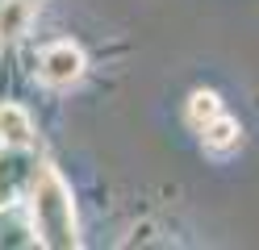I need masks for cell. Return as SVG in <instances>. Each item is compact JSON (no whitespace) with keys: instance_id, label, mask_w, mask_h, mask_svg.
I'll list each match as a JSON object with an SVG mask.
<instances>
[{"instance_id":"cell-1","label":"cell","mask_w":259,"mask_h":250,"mask_svg":"<svg viewBox=\"0 0 259 250\" xmlns=\"http://www.w3.org/2000/svg\"><path fill=\"white\" fill-rule=\"evenodd\" d=\"M34 233L42 246L51 250H71L79 246V225H75V205H71V188L59 179L55 167H38L34 175Z\"/></svg>"},{"instance_id":"cell-2","label":"cell","mask_w":259,"mask_h":250,"mask_svg":"<svg viewBox=\"0 0 259 250\" xmlns=\"http://www.w3.org/2000/svg\"><path fill=\"white\" fill-rule=\"evenodd\" d=\"M42 79L51 83V88H71V83L84 75V55H79V46L71 42H55L42 50V63H38Z\"/></svg>"},{"instance_id":"cell-3","label":"cell","mask_w":259,"mask_h":250,"mask_svg":"<svg viewBox=\"0 0 259 250\" xmlns=\"http://www.w3.org/2000/svg\"><path fill=\"white\" fill-rule=\"evenodd\" d=\"M0 142L9 150H21L34 142V121L21 105H0Z\"/></svg>"},{"instance_id":"cell-4","label":"cell","mask_w":259,"mask_h":250,"mask_svg":"<svg viewBox=\"0 0 259 250\" xmlns=\"http://www.w3.org/2000/svg\"><path fill=\"white\" fill-rule=\"evenodd\" d=\"M34 21V5L29 0H0V42L21 38Z\"/></svg>"},{"instance_id":"cell-5","label":"cell","mask_w":259,"mask_h":250,"mask_svg":"<svg viewBox=\"0 0 259 250\" xmlns=\"http://www.w3.org/2000/svg\"><path fill=\"white\" fill-rule=\"evenodd\" d=\"M201 133H205V146L209 150H230L234 142H238V121H230V117H213V121H205L201 125Z\"/></svg>"},{"instance_id":"cell-6","label":"cell","mask_w":259,"mask_h":250,"mask_svg":"<svg viewBox=\"0 0 259 250\" xmlns=\"http://www.w3.org/2000/svg\"><path fill=\"white\" fill-rule=\"evenodd\" d=\"M222 113V105H218V96L213 92H192V100H188V121L192 125H205V121H213V117Z\"/></svg>"}]
</instances>
